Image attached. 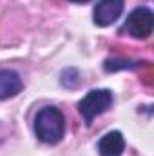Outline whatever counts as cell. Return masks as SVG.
<instances>
[{"label":"cell","mask_w":154,"mask_h":156,"mask_svg":"<svg viewBox=\"0 0 154 156\" xmlns=\"http://www.w3.org/2000/svg\"><path fill=\"white\" fill-rule=\"evenodd\" d=\"M121 11H123V0H102L96 4L94 13H93L94 24L102 27L111 26L120 18Z\"/></svg>","instance_id":"4"},{"label":"cell","mask_w":154,"mask_h":156,"mask_svg":"<svg viewBox=\"0 0 154 156\" xmlns=\"http://www.w3.org/2000/svg\"><path fill=\"white\" fill-rule=\"evenodd\" d=\"M71 2H80L82 4V2H89V0H71Z\"/></svg>","instance_id":"7"},{"label":"cell","mask_w":154,"mask_h":156,"mask_svg":"<svg viewBox=\"0 0 154 156\" xmlns=\"http://www.w3.org/2000/svg\"><path fill=\"white\" fill-rule=\"evenodd\" d=\"M125 149V140L120 131H111L98 142V151L102 156H120Z\"/></svg>","instance_id":"5"},{"label":"cell","mask_w":154,"mask_h":156,"mask_svg":"<svg viewBox=\"0 0 154 156\" xmlns=\"http://www.w3.org/2000/svg\"><path fill=\"white\" fill-rule=\"evenodd\" d=\"M35 133L45 144H58L65 133V118L56 107H44L35 116Z\"/></svg>","instance_id":"1"},{"label":"cell","mask_w":154,"mask_h":156,"mask_svg":"<svg viewBox=\"0 0 154 156\" xmlns=\"http://www.w3.org/2000/svg\"><path fill=\"white\" fill-rule=\"evenodd\" d=\"M113 104V93L109 89H94L89 91L78 104V111L83 116L85 123L91 125L93 120L105 113Z\"/></svg>","instance_id":"2"},{"label":"cell","mask_w":154,"mask_h":156,"mask_svg":"<svg viewBox=\"0 0 154 156\" xmlns=\"http://www.w3.org/2000/svg\"><path fill=\"white\" fill-rule=\"evenodd\" d=\"M22 91V80L15 71L0 69V100L11 98Z\"/></svg>","instance_id":"6"},{"label":"cell","mask_w":154,"mask_h":156,"mask_svg":"<svg viewBox=\"0 0 154 156\" xmlns=\"http://www.w3.org/2000/svg\"><path fill=\"white\" fill-rule=\"evenodd\" d=\"M152 27H154L152 11L149 7H138L129 15L127 22L123 26V31H127L134 38H147L152 33Z\"/></svg>","instance_id":"3"}]
</instances>
